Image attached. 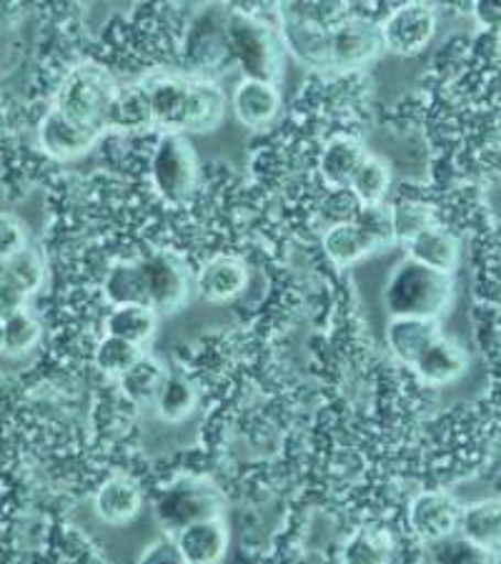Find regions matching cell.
Here are the masks:
<instances>
[{"mask_svg": "<svg viewBox=\"0 0 501 564\" xmlns=\"http://www.w3.org/2000/svg\"><path fill=\"white\" fill-rule=\"evenodd\" d=\"M153 123L166 133H204L216 129L226 116V96L204 78H161L145 88Z\"/></svg>", "mask_w": 501, "mask_h": 564, "instance_id": "1", "label": "cell"}, {"mask_svg": "<svg viewBox=\"0 0 501 564\" xmlns=\"http://www.w3.org/2000/svg\"><path fill=\"white\" fill-rule=\"evenodd\" d=\"M451 274H442L412 259L399 263L384 289V302L391 316L439 318L451 306Z\"/></svg>", "mask_w": 501, "mask_h": 564, "instance_id": "2", "label": "cell"}, {"mask_svg": "<svg viewBox=\"0 0 501 564\" xmlns=\"http://www.w3.org/2000/svg\"><path fill=\"white\" fill-rule=\"evenodd\" d=\"M116 94L118 86L111 70L98 63H78L61 80L53 108L70 121L106 131V118Z\"/></svg>", "mask_w": 501, "mask_h": 564, "instance_id": "3", "label": "cell"}, {"mask_svg": "<svg viewBox=\"0 0 501 564\" xmlns=\"http://www.w3.org/2000/svg\"><path fill=\"white\" fill-rule=\"evenodd\" d=\"M226 39H229V56L239 63L246 78L271 80V84L276 80L281 70V45L269 23L251 13L231 11Z\"/></svg>", "mask_w": 501, "mask_h": 564, "instance_id": "4", "label": "cell"}, {"mask_svg": "<svg viewBox=\"0 0 501 564\" xmlns=\"http://www.w3.org/2000/svg\"><path fill=\"white\" fill-rule=\"evenodd\" d=\"M153 186L163 202L184 206L190 202L198 181L196 151L184 133H163L151 163Z\"/></svg>", "mask_w": 501, "mask_h": 564, "instance_id": "5", "label": "cell"}, {"mask_svg": "<svg viewBox=\"0 0 501 564\" xmlns=\"http://www.w3.org/2000/svg\"><path fill=\"white\" fill-rule=\"evenodd\" d=\"M218 512H221V499L204 479H181L159 499V520L173 532H181L188 524L214 520Z\"/></svg>", "mask_w": 501, "mask_h": 564, "instance_id": "6", "label": "cell"}, {"mask_svg": "<svg viewBox=\"0 0 501 564\" xmlns=\"http://www.w3.org/2000/svg\"><path fill=\"white\" fill-rule=\"evenodd\" d=\"M436 31V13L426 3H404L394 8L381 23V39L389 51L399 56H412L426 48Z\"/></svg>", "mask_w": 501, "mask_h": 564, "instance_id": "7", "label": "cell"}, {"mask_svg": "<svg viewBox=\"0 0 501 564\" xmlns=\"http://www.w3.org/2000/svg\"><path fill=\"white\" fill-rule=\"evenodd\" d=\"M145 289H149V306L156 314H171L186 302L190 281L176 257L171 253H153L141 261Z\"/></svg>", "mask_w": 501, "mask_h": 564, "instance_id": "8", "label": "cell"}, {"mask_svg": "<svg viewBox=\"0 0 501 564\" xmlns=\"http://www.w3.org/2000/svg\"><path fill=\"white\" fill-rule=\"evenodd\" d=\"M384 48L381 25L367 18H344L329 33V58L341 68H357L379 56Z\"/></svg>", "mask_w": 501, "mask_h": 564, "instance_id": "9", "label": "cell"}, {"mask_svg": "<svg viewBox=\"0 0 501 564\" xmlns=\"http://www.w3.org/2000/svg\"><path fill=\"white\" fill-rule=\"evenodd\" d=\"M461 509L464 507L449 492L432 489V492L418 495L409 507V524L422 542H442L459 532Z\"/></svg>", "mask_w": 501, "mask_h": 564, "instance_id": "10", "label": "cell"}, {"mask_svg": "<svg viewBox=\"0 0 501 564\" xmlns=\"http://www.w3.org/2000/svg\"><path fill=\"white\" fill-rule=\"evenodd\" d=\"M100 133H104V129H98V126L70 121V118L58 113L56 108L45 113L39 126V141L43 151L58 161L84 156L90 145L100 139Z\"/></svg>", "mask_w": 501, "mask_h": 564, "instance_id": "11", "label": "cell"}, {"mask_svg": "<svg viewBox=\"0 0 501 564\" xmlns=\"http://www.w3.org/2000/svg\"><path fill=\"white\" fill-rule=\"evenodd\" d=\"M226 25H229V13L221 11V8H214V11H206L196 18L186 41V56L188 61H194V66L211 68L229 56Z\"/></svg>", "mask_w": 501, "mask_h": 564, "instance_id": "12", "label": "cell"}, {"mask_svg": "<svg viewBox=\"0 0 501 564\" xmlns=\"http://www.w3.org/2000/svg\"><path fill=\"white\" fill-rule=\"evenodd\" d=\"M442 329L436 318H414V316H391L386 326V344L391 357L396 361L414 367V361L422 357L426 347L439 339Z\"/></svg>", "mask_w": 501, "mask_h": 564, "instance_id": "13", "label": "cell"}, {"mask_svg": "<svg viewBox=\"0 0 501 564\" xmlns=\"http://www.w3.org/2000/svg\"><path fill=\"white\" fill-rule=\"evenodd\" d=\"M176 544L186 564H221L226 550H229V530L214 517V520L184 527L176 534Z\"/></svg>", "mask_w": 501, "mask_h": 564, "instance_id": "14", "label": "cell"}, {"mask_svg": "<svg viewBox=\"0 0 501 564\" xmlns=\"http://www.w3.org/2000/svg\"><path fill=\"white\" fill-rule=\"evenodd\" d=\"M246 281H249V269L246 263L236 257H216L204 269L198 271L196 276V291L204 302L221 304L229 302V299L239 296Z\"/></svg>", "mask_w": 501, "mask_h": 564, "instance_id": "15", "label": "cell"}, {"mask_svg": "<svg viewBox=\"0 0 501 564\" xmlns=\"http://www.w3.org/2000/svg\"><path fill=\"white\" fill-rule=\"evenodd\" d=\"M231 106L236 118H239L243 126L259 129V126L271 123L273 116L279 113L281 96L276 84H271V80L243 78L233 90Z\"/></svg>", "mask_w": 501, "mask_h": 564, "instance_id": "16", "label": "cell"}, {"mask_svg": "<svg viewBox=\"0 0 501 564\" xmlns=\"http://www.w3.org/2000/svg\"><path fill=\"white\" fill-rule=\"evenodd\" d=\"M469 367V357L459 344H454L446 336H439L432 347H426V351L414 361V371L416 377L426 381V384L434 387H444L457 381L464 371Z\"/></svg>", "mask_w": 501, "mask_h": 564, "instance_id": "17", "label": "cell"}, {"mask_svg": "<svg viewBox=\"0 0 501 564\" xmlns=\"http://www.w3.org/2000/svg\"><path fill=\"white\" fill-rule=\"evenodd\" d=\"M459 534L479 547L501 552V499H481L461 509Z\"/></svg>", "mask_w": 501, "mask_h": 564, "instance_id": "18", "label": "cell"}, {"mask_svg": "<svg viewBox=\"0 0 501 564\" xmlns=\"http://www.w3.org/2000/svg\"><path fill=\"white\" fill-rule=\"evenodd\" d=\"M369 153L363 151V145L351 139V135H339L324 145L322 159H318V171H322V178L329 186L344 188L351 184L353 174L361 166V161L367 159Z\"/></svg>", "mask_w": 501, "mask_h": 564, "instance_id": "19", "label": "cell"}, {"mask_svg": "<svg viewBox=\"0 0 501 564\" xmlns=\"http://www.w3.org/2000/svg\"><path fill=\"white\" fill-rule=\"evenodd\" d=\"M96 514L106 524L131 522L141 509V489L126 477H111L96 492Z\"/></svg>", "mask_w": 501, "mask_h": 564, "instance_id": "20", "label": "cell"}, {"mask_svg": "<svg viewBox=\"0 0 501 564\" xmlns=\"http://www.w3.org/2000/svg\"><path fill=\"white\" fill-rule=\"evenodd\" d=\"M406 249L409 259L422 263V267L442 271V274H451L459 263L457 236H451L442 226H434V229L416 236L412 243H406Z\"/></svg>", "mask_w": 501, "mask_h": 564, "instance_id": "21", "label": "cell"}, {"mask_svg": "<svg viewBox=\"0 0 501 564\" xmlns=\"http://www.w3.org/2000/svg\"><path fill=\"white\" fill-rule=\"evenodd\" d=\"M373 249H379L377 241L353 221L334 224L331 229L324 234V251L329 253V259L334 263H339V267H349L353 261H361L363 257H369Z\"/></svg>", "mask_w": 501, "mask_h": 564, "instance_id": "22", "label": "cell"}, {"mask_svg": "<svg viewBox=\"0 0 501 564\" xmlns=\"http://www.w3.org/2000/svg\"><path fill=\"white\" fill-rule=\"evenodd\" d=\"M281 29H284V41L294 56L306 63V66H324L331 63L329 58V33L314 29V25L291 21V18H281Z\"/></svg>", "mask_w": 501, "mask_h": 564, "instance_id": "23", "label": "cell"}, {"mask_svg": "<svg viewBox=\"0 0 501 564\" xmlns=\"http://www.w3.org/2000/svg\"><path fill=\"white\" fill-rule=\"evenodd\" d=\"M156 324H159V314L153 312L151 306H116L111 316H108L106 329L111 336H118V339L131 341L135 347H143L145 341L156 334Z\"/></svg>", "mask_w": 501, "mask_h": 564, "instance_id": "24", "label": "cell"}, {"mask_svg": "<svg viewBox=\"0 0 501 564\" xmlns=\"http://www.w3.org/2000/svg\"><path fill=\"white\" fill-rule=\"evenodd\" d=\"M104 291L108 302L116 306H149V289H145L141 261L116 263V267L108 271Z\"/></svg>", "mask_w": 501, "mask_h": 564, "instance_id": "25", "label": "cell"}, {"mask_svg": "<svg viewBox=\"0 0 501 564\" xmlns=\"http://www.w3.org/2000/svg\"><path fill=\"white\" fill-rule=\"evenodd\" d=\"M153 123L151 101L145 88H126L118 90L111 111L106 118V129H121V131H139Z\"/></svg>", "mask_w": 501, "mask_h": 564, "instance_id": "26", "label": "cell"}, {"mask_svg": "<svg viewBox=\"0 0 501 564\" xmlns=\"http://www.w3.org/2000/svg\"><path fill=\"white\" fill-rule=\"evenodd\" d=\"M391 536L377 527H359L341 550V564H391Z\"/></svg>", "mask_w": 501, "mask_h": 564, "instance_id": "27", "label": "cell"}, {"mask_svg": "<svg viewBox=\"0 0 501 564\" xmlns=\"http://www.w3.org/2000/svg\"><path fill=\"white\" fill-rule=\"evenodd\" d=\"M143 359V349L131 341L118 339V336L106 334L96 347V367L108 377H126L139 367Z\"/></svg>", "mask_w": 501, "mask_h": 564, "instance_id": "28", "label": "cell"}, {"mask_svg": "<svg viewBox=\"0 0 501 564\" xmlns=\"http://www.w3.org/2000/svg\"><path fill=\"white\" fill-rule=\"evenodd\" d=\"M391 184V171L379 156H367L351 178V194L359 198V204H381Z\"/></svg>", "mask_w": 501, "mask_h": 564, "instance_id": "29", "label": "cell"}, {"mask_svg": "<svg viewBox=\"0 0 501 564\" xmlns=\"http://www.w3.org/2000/svg\"><path fill=\"white\" fill-rule=\"evenodd\" d=\"M432 557L434 564H497L499 554L479 547V544L469 542L467 536L451 534L432 544Z\"/></svg>", "mask_w": 501, "mask_h": 564, "instance_id": "30", "label": "cell"}, {"mask_svg": "<svg viewBox=\"0 0 501 564\" xmlns=\"http://www.w3.org/2000/svg\"><path fill=\"white\" fill-rule=\"evenodd\" d=\"M436 216L434 208L424 202H401L394 206V241L412 243L416 236L434 229Z\"/></svg>", "mask_w": 501, "mask_h": 564, "instance_id": "31", "label": "cell"}, {"mask_svg": "<svg viewBox=\"0 0 501 564\" xmlns=\"http://www.w3.org/2000/svg\"><path fill=\"white\" fill-rule=\"evenodd\" d=\"M344 13L346 8L336 3H291L279 8L281 18H291V21L314 25L322 31H331L334 25H339L346 18Z\"/></svg>", "mask_w": 501, "mask_h": 564, "instance_id": "32", "label": "cell"}, {"mask_svg": "<svg viewBox=\"0 0 501 564\" xmlns=\"http://www.w3.org/2000/svg\"><path fill=\"white\" fill-rule=\"evenodd\" d=\"M196 404V391L186 379H168L159 394V414L168 422H181Z\"/></svg>", "mask_w": 501, "mask_h": 564, "instance_id": "33", "label": "cell"}, {"mask_svg": "<svg viewBox=\"0 0 501 564\" xmlns=\"http://www.w3.org/2000/svg\"><path fill=\"white\" fill-rule=\"evenodd\" d=\"M41 334L43 329L39 318L31 316L29 312L6 318V354H11V357L29 354L41 341Z\"/></svg>", "mask_w": 501, "mask_h": 564, "instance_id": "34", "label": "cell"}, {"mask_svg": "<svg viewBox=\"0 0 501 564\" xmlns=\"http://www.w3.org/2000/svg\"><path fill=\"white\" fill-rule=\"evenodd\" d=\"M43 279H45V263L35 249L25 247L23 251H18L13 259H8L6 281H13V284L29 291V294H33V291L43 284Z\"/></svg>", "mask_w": 501, "mask_h": 564, "instance_id": "35", "label": "cell"}, {"mask_svg": "<svg viewBox=\"0 0 501 564\" xmlns=\"http://www.w3.org/2000/svg\"><path fill=\"white\" fill-rule=\"evenodd\" d=\"M353 224H359L363 231H367L377 247H384V243L394 241V206L381 204H361Z\"/></svg>", "mask_w": 501, "mask_h": 564, "instance_id": "36", "label": "cell"}, {"mask_svg": "<svg viewBox=\"0 0 501 564\" xmlns=\"http://www.w3.org/2000/svg\"><path fill=\"white\" fill-rule=\"evenodd\" d=\"M25 247H29V236H25L21 218L0 212V259H13Z\"/></svg>", "mask_w": 501, "mask_h": 564, "instance_id": "37", "label": "cell"}, {"mask_svg": "<svg viewBox=\"0 0 501 564\" xmlns=\"http://www.w3.org/2000/svg\"><path fill=\"white\" fill-rule=\"evenodd\" d=\"M139 564H186L184 554H181L176 540L171 536H161V540L151 542L139 557Z\"/></svg>", "mask_w": 501, "mask_h": 564, "instance_id": "38", "label": "cell"}, {"mask_svg": "<svg viewBox=\"0 0 501 564\" xmlns=\"http://www.w3.org/2000/svg\"><path fill=\"white\" fill-rule=\"evenodd\" d=\"M29 299H31L29 291L13 284V281H0V318L6 322V318L25 312Z\"/></svg>", "mask_w": 501, "mask_h": 564, "instance_id": "39", "label": "cell"}, {"mask_svg": "<svg viewBox=\"0 0 501 564\" xmlns=\"http://www.w3.org/2000/svg\"><path fill=\"white\" fill-rule=\"evenodd\" d=\"M471 15L477 18L481 29L499 35L501 33V0H481L471 6Z\"/></svg>", "mask_w": 501, "mask_h": 564, "instance_id": "40", "label": "cell"}, {"mask_svg": "<svg viewBox=\"0 0 501 564\" xmlns=\"http://www.w3.org/2000/svg\"><path fill=\"white\" fill-rule=\"evenodd\" d=\"M0 354H6V322L0 318Z\"/></svg>", "mask_w": 501, "mask_h": 564, "instance_id": "41", "label": "cell"}, {"mask_svg": "<svg viewBox=\"0 0 501 564\" xmlns=\"http://www.w3.org/2000/svg\"><path fill=\"white\" fill-rule=\"evenodd\" d=\"M6 274H8V261L0 259V281H6Z\"/></svg>", "mask_w": 501, "mask_h": 564, "instance_id": "42", "label": "cell"}, {"mask_svg": "<svg viewBox=\"0 0 501 564\" xmlns=\"http://www.w3.org/2000/svg\"><path fill=\"white\" fill-rule=\"evenodd\" d=\"M497 564H501V557H499V560H497Z\"/></svg>", "mask_w": 501, "mask_h": 564, "instance_id": "43", "label": "cell"}]
</instances>
